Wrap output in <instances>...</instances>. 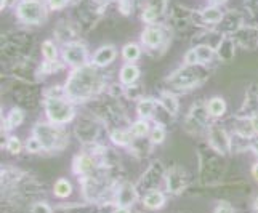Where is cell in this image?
<instances>
[{
    "label": "cell",
    "instance_id": "1",
    "mask_svg": "<svg viewBox=\"0 0 258 213\" xmlns=\"http://www.w3.org/2000/svg\"><path fill=\"white\" fill-rule=\"evenodd\" d=\"M101 85L100 76L92 67H82L74 73V76L69 79V84L66 92L71 98L74 100H85L90 95H93Z\"/></svg>",
    "mask_w": 258,
    "mask_h": 213
},
{
    "label": "cell",
    "instance_id": "2",
    "mask_svg": "<svg viewBox=\"0 0 258 213\" xmlns=\"http://www.w3.org/2000/svg\"><path fill=\"white\" fill-rule=\"evenodd\" d=\"M48 119L53 123H66L74 117V109L68 101L58 96H51L45 103Z\"/></svg>",
    "mask_w": 258,
    "mask_h": 213
},
{
    "label": "cell",
    "instance_id": "3",
    "mask_svg": "<svg viewBox=\"0 0 258 213\" xmlns=\"http://www.w3.org/2000/svg\"><path fill=\"white\" fill-rule=\"evenodd\" d=\"M35 138H37L43 149H59L64 146V136L59 128L55 125H47V123H40L35 127Z\"/></svg>",
    "mask_w": 258,
    "mask_h": 213
},
{
    "label": "cell",
    "instance_id": "4",
    "mask_svg": "<svg viewBox=\"0 0 258 213\" xmlns=\"http://www.w3.org/2000/svg\"><path fill=\"white\" fill-rule=\"evenodd\" d=\"M18 15L23 21L39 24L45 18V12H43L42 4H39L37 0H24V2L18 8Z\"/></svg>",
    "mask_w": 258,
    "mask_h": 213
},
{
    "label": "cell",
    "instance_id": "5",
    "mask_svg": "<svg viewBox=\"0 0 258 213\" xmlns=\"http://www.w3.org/2000/svg\"><path fill=\"white\" fill-rule=\"evenodd\" d=\"M63 56L66 59V63L73 66H82L87 59V50L81 43H69L63 51Z\"/></svg>",
    "mask_w": 258,
    "mask_h": 213
},
{
    "label": "cell",
    "instance_id": "6",
    "mask_svg": "<svg viewBox=\"0 0 258 213\" xmlns=\"http://www.w3.org/2000/svg\"><path fill=\"white\" fill-rule=\"evenodd\" d=\"M137 199V191L130 183H123L117 191V203L122 207H130Z\"/></svg>",
    "mask_w": 258,
    "mask_h": 213
},
{
    "label": "cell",
    "instance_id": "7",
    "mask_svg": "<svg viewBox=\"0 0 258 213\" xmlns=\"http://www.w3.org/2000/svg\"><path fill=\"white\" fill-rule=\"evenodd\" d=\"M164 203H165V197H164V194L161 191H157V189H151L146 192V196L143 197V205L149 210H157V208H161L164 207Z\"/></svg>",
    "mask_w": 258,
    "mask_h": 213
},
{
    "label": "cell",
    "instance_id": "8",
    "mask_svg": "<svg viewBox=\"0 0 258 213\" xmlns=\"http://www.w3.org/2000/svg\"><path fill=\"white\" fill-rule=\"evenodd\" d=\"M115 58V50L114 47L108 45V47H101L95 53V58H93V63L96 66H108L109 63H112Z\"/></svg>",
    "mask_w": 258,
    "mask_h": 213
},
{
    "label": "cell",
    "instance_id": "9",
    "mask_svg": "<svg viewBox=\"0 0 258 213\" xmlns=\"http://www.w3.org/2000/svg\"><path fill=\"white\" fill-rule=\"evenodd\" d=\"M95 168V164H93V159L87 154H81L76 157L74 161V172L79 173V175H88L92 170Z\"/></svg>",
    "mask_w": 258,
    "mask_h": 213
},
{
    "label": "cell",
    "instance_id": "10",
    "mask_svg": "<svg viewBox=\"0 0 258 213\" xmlns=\"http://www.w3.org/2000/svg\"><path fill=\"white\" fill-rule=\"evenodd\" d=\"M71 192H73V184H71V181L66 178H59L55 183V186H53V194H55L58 199L69 197Z\"/></svg>",
    "mask_w": 258,
    "mask_h": 213
},
{
    "label": "cell",
    "instance_id": "11",
    "mask_svg": "<svg viewBox=\"0 0 258 213\" xmlns=\"http://www.w3.org/2000/svg\"><path fill=\"white\" fill-rule=\"evenodd\" d=\"M141 40H143V43H146L148 47H157L161 45L162 42V32L156 29V28H149L143 32V37H141Z\"/></svg>",
    "mask_w": 258,
    "mask_h": 213
},
{
    "label": "cell",
    "instance_id": "12",
    "mask_svg": "<svg viewBox=\"0 0 258 213\" xmlns=\"http://www.w3.org/2000/svg\"><path fill=\"white\" fill-rule=\"evenodd\" d=\"M138 76H140V70H138L137 66H133V64L123 66L122 70H120V81H122V84H125V85H132L138 79Z\"/></svg>",
    "mask_w": 258,
    "mask_h": 213
},
{
    "label": "cell",
    "instance_id": "13",
    "mask_svg": "<svg viewBox=\"0 0 258 213\" xmlns=\"http://www.w3.org/2000/svg\"><path fill=\"white\" fill-rule=\"evenodd\" d=\"M207 111L210 115L213 117H220V115H223L225 111H226V104L221 98H212L207 104Z\"/></svg>",
    "mask_w": 258,
    "mask_h": 213
},
{
    "label": "cell",
    "instance_id": "14",
    "mask_svg": "<svg viewBox=\"0 0 258 213\" xmlns=\"http://www.w3.org/2000/svg\"><path fill=\"white\" fill-rule=\"evenodd\" d=\"M154 108H156V103L153 100H143L138 104V112L141 117H149V115L154 112Z\"/></svg>",
    "mask_w": 258,
    "mask_h": 213
},
{
    "label": "cell",
    "instance_id": "15",
    "mask_svg": "<svg viewBox=\"0 0 258 213\" xmlns=\"http://www.w3.org/2000/svg\"><path fill=\"white\" fill-rule=\"evenodd\" d=\"M122 55L127 61H137L140 58V48H138V45H135V43H128V45L123 47Z\"/></svg>",
    "mask_w": 258,
    "mask_h": 213
},
{
    "label": "cell",
    "instance_id": "16",
    "mask_svg": "<svg viewBox=\"0 0 258 213\" xmlns=\"http://www.w3.org/2000/svg\"><path fill=\"white\" fill-rule=\"evenodd\" d=\"M111 139L114 141L115 145H119V146H127L130 143V135L125 131H122V130H115L111 133Z\"/></svg>",
    "mask_w": 258,
    "mask_h": 213
},
{
    "label": "cell",
    "instance_id": "17",
    "mask_svg": "<svg viewBox=\"0 0 258 213\" xmlns=\"http://www.w3.org/2000/svg\"><path fill=\"white\" fill-rule=\"evenodd\" d=\"M196 50V55H198V61L199 63H207V61L212 59V55H213V50L207 45H201Z\"/></svg>",
    "mask_w": 258,
    "mask_h": 213
},
{
    "label": "cell",
    "instance_id": "18",
    "mask_svg": "<svg viewBox=\"0 0 258 213\" xmlns=\"http://www.w3.org/2000/svg\"><path fill=\"white\" fill-rule=\"evenodd\" d=\"M221 12L218 10V8H209V10H206L202 13V18L206 23H218L221 20Z\"/></svg>",
    "mask_w": 258,
    "mask_h": 213
},
{
    "label": "cell",
    "instance_id": "19",
    "mask_svg": "<svg viewBox=\"0 0 258 213\" xmlns=\"http://www.w3.org/2000/svg\"><path fill=\"white\" fill-rule=\"evenodd\" d=\"M42 53L43 56H45V59L48 61V63H53V61L56 59V48L55 45H53L51 42H45L42 45Z\"/></svg>",
    "mask_w": 258,
    "mask_h": 213
},
{
    "label": "cell",
    "instance_id": "20",
    "mask_svg": "<svg viewBox=\"0 0 258 213\" xmlns=\"http://www.w3.org/2000/svg\"><path fill=\"white\" fill-rule=\"evenodd\" d=\"M148 131H149V127L145 120H138L132 125V135L133 136H145Z\"/></svg>",
    "mask_w": 258,
    "mask_h": 213
},
{
    "label": "cell",
    "instance_id": "21",
    "mask_svg": "<svg viewBox=\"0 0 258 213\" xmlns=\"http://www.w3.org/2000/svg\"><path fill=\"white\" fill-rule=\"evenodd\" d=\"M161 103H162V106L165 108V111H168V112L175 114L178 111V101L173 98V96H170V95H164Z\"/></svg>",
    "mask_w": 258,
    "mask_h": 213
},
{
    "label": "cell",
    "instance_id": "22",
    "mask_svg": "<svg viewBox=\"0 0 258 213\" xmlns=\"http://www.w3.org/2000/svg\"><path fill=\"white\" fill-rule=\"evenodd\" d=\"M23 120H24V115H23V111H20V109H13L10 112V115H8V125L10 127L21 125Z\"/></svg>",
    "mask_w": 258,
    "mask_h": 213
},
{
    "label": "cell",
    "instance_id": "23",
    "mask_svg": "<svg viewBox=\"0 0 258 213\" xmlns=\"http://www.w3.org/2000/svg\"><path fill=\"white\" fill-rule=\"evenodd\" d=\"M165 138V130L161 127V125H156L151 131V141H153L154 145H161Z\"/></svg>",
    "mask_w": 258,
    "mask_h": 213
},
{
    "label": "cell",
    "instance_id": "24",
    "mask_svg": "<svg viewBox=\"0 0 258 213\" xmlns=\"http://www.w3.org/2000/svg\"><path fill=\"white\" fill-rule=\"evenodd\" d=\"M21 141L18 139L16 136H10V139H8V143H7V149L10 151L12 154H20L21 153Z\"/></svg>",
    "mask_w": 258,
    "mask_h": 213
},
{
    "label": "cell",
    "instance_id": "25",
    "mask_svg": "<svg viewBox=\"0 0 258 213\" xmlns=\"http://www.w3.org/2000/svg\"><path fill=\"white\" fill-rule=\"evenodd\" d=\"M31 213H53V210H51V207L48 205V203L37 202V203H34V205H32Z\"/></svg>",
    "mask_w": 258,
    "mask_h": 213
},
{
    "label": "cell",
    "instance_id": "26",
    "mask_svg": "<svg viewBox=\"0 0 258 213\" xmlns=\"http://www.w3.org/2000/svg\"><path fill=\"white\" fill-rule=\"evenodd\" d=\"M26 148H28V151L29 153H39L40 149H43V146H42V143L37 139V138H29L28 139V143H26Z\"/></svg>",
    "mask_w": 258,
    "mask_h": 213
},
{
    "label": "cell",
    "instance_id": "27",
    "mask_svg": "<svg viewBox=\"0 0 258 213\" xmlns=\"http://www.w3.org/2000/svg\"><path fill=\"white\" fill-rule=\"evenodd\" d=\"M156 18H157V12L154 10V8H148V10H145V13H143V20L145 21L151 23V21H154Z\"/></svg>",
    "mask_w": 258,
    "mask_h": 213
},
{
    "label": "cell",
    "instance_id": "28",
    "mask_svg": "<svg viewBox=\"0 0 258 213\" xmlns=\"http://www.w3.org/2000/svg\"><path fill=\"white\" fill-rule=\"evenodd\" d=\"M184 61H186V63H188V64L199 63V61H198V55H196V50H189L188 53H186Z\"/></svg>",
    "mask_w": 258,
    "mask_h": 213
},
{
    "label": "cell",
    "instance_id": "29",
    "mask_svg": "<svg viewBox=\"0 0 258 213\" xmlns=\"http://www.w3.org/2000/svg\"><path fill=\"white\" fill-rule=\"evenodd\" d=\"M215 213H234V210L231 208V205H228V203H221V205L217 207Z\"/></svg>",
    "mask_w": 258,
    "mask_h": 213
},
{
    "label": "cell",
    "instance_id": "30",
    "mask_svg": "<svg viewBox=\"0 0 258 213\" xmlns=\"http://www.w3.org/2000/svg\"><path fill=\"white\" fill-rule=\"evenodd\" d=\"M66 5V0H50L51 8H63Z\"/></svg>",
    "mask_w": 258,
    "mask_h": 213
},
{
    "label": "cell",
    "instance_id": "31",
    "mask_svg": "<svg viewBox=\"0 0 258 213\" xmlns=\"http://www.w3.org/2000/svg\"><path fill=\"white\" fill-rule=\"evenodd\" d=\"M114 213H132L130 211V207H122V205H117L114 210Z\"/></svg>",
    "mask_w": 258,
    "mask_h": 213
},
{
    "label": "cell",
    "instance_id": "32",
    "mask_svg": "<svg viewBox=\"0 0 258 213\" xmlns=\"http://www.w3.org/2000/svg\"><path fill=\"white\" fill-rule=\"evenodd\" d=\"M250 125H252L253 131H256V133H258V114H256V115H253V119L250 120Z\"/></svg>",
    "mask_w": 258,
    "mask_h": 213
},
{
    "label": "cell",
    "instance_id": "33",
    "mask_svg": "<svg viewBox=\"0 0 258 213\" xmlns=\"http://www.w3.org/2000/svg\"><path fill=\"white\" fill-rule=\"evenodd\" d=\"M252 175H253V178L258 181V162L253 165V168H252Z\"/></svg>",
    "mask_w": 258,
    "mask_h": 213
},
{
    "label": "cell",
    "instance_id": "34",
    "mask_svg": "<svg viewBox=\"0 0 258 213\" xmlns=\"http://www.w3.org/2000/svg\"><path fill=\"white\" fill-rule=\"evenodd\" d=\"M252 149H253V153L258 156V141H255V143L252 145Z\"/></svg>",
    "mask_w": 258,
    "mask_h": 213
},
{
    "label": "cell",
    "instance_id": "35",
    "mask_svg": "<svg viewBox=\"0 0 258 213\" xmlns=\"http://www.w3.org/2000/svg\"><path fill=\"white\" fill-rule=\"evenodd\" d=\"M253 207H255V211L258 213V197H255V202H253Z\"/></svg>",
    "mask_w": 258,
    "mask_h": 213
},
{
    "label": "cell",
    "instance_id": "36",
    "mask_svg": "<svg viewBox=\"0 0 258 213\" xmlns=\"http://www.w3.org/2000/svg\"><path fill=\"white\" fill-rule=\"evenodd\" d=\"M5 5H7V0H2V8H4Z\"/></svg>",
    "mask_w": 258,
    "mask_h": 213
},
{
    "label": "cell",
    "instance_id": "37",
    "mask_svg": "<svg viewBox=\"0 0 258 213\" xmlns=\"http://www.w3.org/2000/svg\"><path fill=\"white\" fill-rule=\"evenodd\" d=\"M213 2H225V0H213Z\"/></svg>",
    "mask_w": 258,
    "mask_h": 213
}]
</instances>
